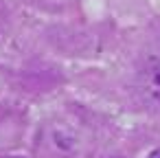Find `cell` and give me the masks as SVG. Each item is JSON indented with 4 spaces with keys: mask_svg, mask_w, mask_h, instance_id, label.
<instances>
[{
    "mask_svg": "<svg viewBox=\"0 0 160 158\" xmlns=\"http://www.w3.org/2000/svg\"><path fill=\"white\" fill-rule=\"evenodd\" d=\"M142 88L149 94V99L160 105V59L158 57L147 59V66L142 68Z\"/></svg>",
    "mask_w": 160,
    "mask_h": 158,
    "instance_id": "1",
    "label": "cell"
},
{
    "mask_svg": "<svg viewBox=\"0 0 160 158\" xmlns=\"http://www.w3.org/2000/svg\"><path fill=\"white\" fill-rule=\"evenodd\" d=\"M147 158H160V149H156V151H151Z\"/></svg>",
    "mask_w": 160,
    "mask_h": 158,
    "instance_id": "2",
    "label": "cell"
},
{
    "mask_svg": "<svg viewBox=\"0 0 160 158\" xmlns=\"http://www.w3.org/2000/svg\"><path fill=\"white\" fill-rule=\"evenodd\" d=\"M108 158H116V156H108Z\"/></svg>",
    "mask_w": 160,
    "mask_h": 158,
    "instance_id": "3",
    "label": "cell"
}]
</instances>
